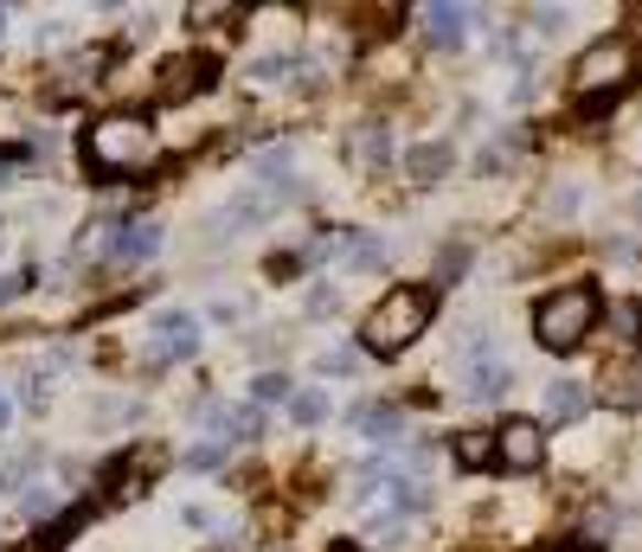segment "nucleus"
Returning a JSON list of instances; mask_svg holds the SVG:
<instances>
[{
	"instance_id": "obj_1",
	"label": "nucleus",
	"mask_w": 642,
	"mask_h": 552,
	"mask_svg": "<svg viewBox=\"0 0 642 552\" xmlns=\"http://www.w3.org/2000/svg\"><path fill=\"white\" fill-rule=\"evenodd\" d=\"M154 154H161V136H154V122L142 110L97 116L90 136H84V161L97 174H142V167H154Z\"/></svg>"
},
{
	"instance_id": "obj_2",
	"label": "nucleus",
	"mask_w": 642,
	"mask_h": 552,
	"mask_svg": "<svg viewBox=\"0 0 642 552\" xmlns=\"http://www.w3.org/2000/svg\"><path fill=\"white\" fill-rule=\"evenodd\" d=\"M431 290H392L373 302V315L360 322V340H367V354H379V360H392V354H405L412 340H424V328H431Z\"/></svg>"
},
{
	"instance_id": "obj_3",
	"label": "nucleus",
	"mask_w": 642,
	"mask_h": 552,
	"mask_svg": "<svg viewBox=\"0 0 642 552\" xmlns=\"http://www.w3.org/2000/svg\"><path fill=\"white\" fill-rule=\"evenodd\" d=\"M591 322H598V290L591 283H566V290H553L533 309V340L546 354H572V347H585Z\"/></svg>"
},
{
	"instance_id": "obj_4",
	"label": "nucleus",
	"mask_w": 642,
	"mask_h": 552,
	"mask_svg": "<svg viewBox=\"0 0 642 552\" xmlns=\"http://www.w3.org/2000/svg\"><path fill=\"white\" fill-rule=\"evenodd\" d=\"M630 72H636V45H630V39H598V45L578 52L572 90H578L585 104H598V97H617V90L630 84Z\"/></svg>"
},
{
	"instance_id": "obj_5",
	"label": "nucleus",
	"mask_w": 642,
	"mask_h": 552,
	"mask_svg": "<svg viewBox=\"0 0 642 552\" xmlns=\"http://www.w3.org/2000/svg\"><path fill=\"white\" fill-rule=\"evenodd\" d=\"M494 463L501 469H514V476H527L546 463V431L533 424V418H508L501 424V437H494Z\"/></svg>"
},
{
	"instance_id": "obj_6",
	"label": "nucleus",
	"mask_w": 642,
	"mask_h": 552,
	"mask_svg": "<svg viewBox=\"0 0 642 552\" xmlns=\"http://www.w3.org/2000/svg\"><path fill=\"white\" fill-rule=\"evenodd\" d=\"M199 354V315L193 309H161L154 315V360H187Z\"/></svg>"
},
{
	"instance_id": "obj_7",
	"label": "nucleus",
	"mask_w": 642,
	"mask_h": 552,
	"mask_svg": "<svg viewBox=\"0 0 642 552\" xmlns=\"http://www.w3.org/2000/svg\"><path fill=\"white\" fill-rule=\"evenodd\" d=\"M213 77H219V65H213L206 52H187V58L161 65V90H167V97H187V90H206Z\"/></svg>"
},
{
	"instance_id": "obj_8",
	"label": "nucleus",
	"mask_w": 642,
	"mask_h": 552,
	"mask_svg": "<svg viewBox=\"0 0 642 552\" xmlns=\"http://www.w3.org/2000/svg\"><path fill=\"white\" fill-rule=\"evenodd\" d=\"M424 39L437 45V52H456L463 39H469V7H424Z\"/></svg>"
},
{
	"instance_id": "obj_9",
	"label": "nucleus",
	"mask_w": 642,
	"mask_h": 552,
	"mask_svg": "<svg viewBox=\"0 0 642 552\" xmlns=\"http://www.w3.org/2000/svg\"><path fill=\"white\" fill-rule=\"evenodd\" d=\"M154 251H161V225H154V219L116 225V245H110V258H122V263H149Z\"/></svg>"
},
{
	"instance_id": "obj_10",
	"label": "nucleus",
	"mask_w": 642,
	"mask_h": 552,
	"mask_svg": "<svg viewBox=\"0 0 642 552\" xmlns=\"http://www.w3.org/2000/svg\"><path fill=\"white\" fill-rule=\"evenodd\" d=\"M340 270H353V277H373V270H385V245H379L373 231H353V238H340L335 245Z\"/></svg>"
},
{
	"instance_id": "obj_11",
	"label": "nucleus",
	"mask_w": 642,
	"mask_h": 552,
	"mask_svg": "<svg viewBox=\"0 0 642 552\" xmlns=\"http://www.w3.org/2000/svg\"><path fill=\"white\" fill-rule=\"evenodd\" d=\"M347 418H353V431H360L367 443H392L399 431H405V411L399 405H353Z\"/></svg>"
},
{
	"instance_id": "obj_12",
	"label": "nucleus",
	"mask_w": 642,
	"mask_h": 552,
	"mask_svg": "<svg viewBox=\"0 0 642 552\" xmlns=\"http://www.w3.org/2000/svg\"><path fill=\"white\" fill-rule=\"evenodd\" d=\"M405 174H412L417 186L444 181V174H450V142H417L412 154H405Z\"/></svg>"
},
{
	"instance_id": "obj_13",
	"label": "nucleus",
	"mask_w": 642,
	"mask_h": 552,
	"mask_svg": "<svg viewBox=\"0 0 642 552\" xmlns=\"http://www.w3.org/2000/svg\"><path fill=\"white\" fill-rule=\"evenodd\" d=\"M578 411H585V386H578V379H553V386H546V418H553V424H572Z\"/></svg>"
},
{
	"instance_id": "obj_14",
	"label": "nucleus",
	"mask_w": 642,
	"mask_h": 552,
	"mask_svg": "<svg viewBox=\"0 0 642 552\" xmlns=\"http://www.w3.org/2000/svg\"><path fill=\"white\" fill-rule=\"evenodd\" d=\"M328 392H290V418L303 424V431H315V424H328Z\"/></svg>"
},
{
	"instance_id": "obj_15",
	"label": "nucleus",
	"mask_w": 642,
	"mask_h": 552,
	"mask_svg": "<svg viewBox=\"0 0 642 552\" xmlns=\"http://www.w3.org/2000/svg\"><path fill=\"white\" fill-rule=\"evenodd\" d=\"M605 392L617 399V405H636V399H642V360H630V367H617V372H610V379H605Z\"/></svg>"
},
{
	"instance_id": "obj_16",
	"label": "nucleus",
	"mask_w": 642,
	"mask_h": 552,
	"mask_svg": "<svg viewBox=\"0 0 642 552\" xmlns=\"http://www.w3.org/2000/svg\"><path fill=\"white\" fill-rule=\"evenodd\" d=\"M456 463H463V469H489L494 463V437H482V431L456 437Z\"/></svg>"
},
{
	"instance_id": "obj_17",
	"label": "nucleus",
	"mask_w": 642,
	"mask_h": 552,
	"mask_svg": "<svg viewBox=\"0 0 642 552\" xmlns=\"http://www.w3.org/2000/svg\"><path fill=\"white\" fill-rule=\"evenodd\" d=\"M244 392H251V405L264 411V405H283V399H290V379H283V372H258Z\"/></svg>"
},
{
	"instance_id": "obj_18",
	"label": "nucleus",
	"mask_w": 642,
	"mask_h": 552,
	"mask_svg": "<svg viewBox=\"0 0 642 552\" xmlns=\"http://www.w3.org/2000/svg\"><path fill=\"white\" fill-rule=\"evenodd\" d=\"M219 463H226V437H206L187 450V469H219Z\"/></svg>"
},
{
	"instance_id": "obj_19",
	"label": "nucleus",
	"mask_w": 642,
	"mask_h": 552,
	"mask_svg": "<svg viewBox=\"0 0 642 552\" xmlns=\"http://www.w3.org/2000/svg\"><path fill=\"white\" fill-rule=\"evenodd\" d=\"M463 270H469V245H444V251H437V277H444V283H456Z\"/></svg>"
},
{
	"instance_id": "obj_20",
	"label": "nucleus",
	"mask_w": 642,
	"mask_h": 552,
	"mask_svg": "<svg viewBox=\"0 0 642 552\" xmlns=\"http://www.w3.org/2000/svg\"><path fill=\"white\" fill-rule=\"evenodd\" d=\"M20 399H26V405H45V399H52V379H45V372H26V379H20Z\"/></svg>"
},
{
	"instance_id": "obj_21",
	"label": "nucleus",
	"mask_w": 642,
	"mask_h": 552,
	"mask_svg": "<svg viewBox=\"0 0 642 552\" xmlns=\"http://www.w3.org/2000/svg\"><path fill=\"white\" fill-rule=\"evenodd\" d=\"M290 65H296V58H258L251 77H258V84H276V77H290Z\"/></svg>"
},
{
	"instance_id": "obj_22",
	"label": "nucleus",
	"mask_w": 642,
	"mask_h": 552,
	"mask_svg": "<svg viewBox=\"0 0 642 552\" xmlns=\"http://www.w3.org/2000/svg\"><path fill=\"white\" fill-rule=\"evenodd\" d=\"M360 161H385V129H360Z\"/></svg>"
},
{
	"instance_id": "obj_23",
	"label": "nucleus",
	"mask_w": 642,
	"mask_h": 552,
	"mask_svg": "<svg viewBox=\"0 0 642 552\" xmlns=\"http://www.w3.org/2000/svg\"><path fill=\"white\" fill-rule=\"evenodd\" d=\"M308 315H335V283H308Z\"/></svg>"
},
{
	"instance_id": "obj_24",
	"label": "nucleus",
	"mask_w": 642,
	"mask_h": 552,
	"mask_svg": "<svg viewBox=\"0 0 642 552\" xmlns=\"http://www.w3.org/2000/svg\"><path fill=\"white\" fill-rule=\"evenodd\" d=\"M546 213H559V219H566V213H578V186H559V193H546Z\"/></svg>"
},
{
	"instance_id": "obj_25",
	"label": "nucleus",
	"mask_w": 642,
	"mask_h": 552,
	"mask_svg": "<svg viewBox=\"0 0 642 552\" xmlns=\"http://www.w3.org/2000/svg\"><path fill=\"white\" fill-rule=\"evenodd\" d=\"M353 367H360V360H353L347 347H335V354H322V372H328V379H340V372H353Z\"/></svg>"
},
{
	"instance_id": "obj_26",
	"label": "nucleus",
	"mask_w": 642,
	"mask_h": 552,
	"mask_svg": "<svg viewBox=\"0 0 642 552\" xmlns=\"http://www.w3.org/2000/svg\"><path fill=\"white\" fill-rule=\"evenodd\" d=\"M533 26H540V33H559V26H566V7H533Z\"/></svg>"
},
{
	"instance_id": "obj_27",
	"label": "nucleus",
	"mask_w": 642,
	"mask_h": 552,
	"mask_svg": "<svg viewBox=\"0 0 642 552\" xmlns=\"http://www.w3.org/2000/svg\"><path fill=\"white\" fill-rule=\"evenodd\" d=\"M20 295V277H0V302H13Z\"/></svg>"
},
{
	"instance_id": "obj_28",
	"label": "nucleus",
	"mask_w": 642,
	"mask_h": 552,
	"mask_svg": "<svg viewBox=\"0 0 642 552\" xmlns=\"http://www.w3.org/2000/svg\"><path fill=\"white\" fill-rule=\"evenodd\" d=\"M7 418H13V405H7V392H0V431H7Z\"/></svg>"
},
{
	"instance_id": "obj_29",
	"label": "nucleus",
	"mask_w": 642,
	"mask_h": 552,
	"mask_svg": "<svg viewBox=\"0 0 642 552\" xmlns=\"http://www.w3.org/2000/svg\"><path fill=\"white\" fill-rule=\"evenodd\" d=\"M0 33H7V7H0Z\"/></svg>"
},
{
	"instance_id": "obj_30",
	"label": "nucleus",
	"mask_w": 642,
	"mask_h": 552,
	"mask_svg": "<svg viewBox=\"0 0 642 552\" xmlns=\"http://www.w3.org/2000/svg\"><path fill=\"white\" fill-rule=\"evenodd\" d=\"M340 552H353V546H347V540H340Z\"/></svg>"
},
{
	"instance_id": "obj_31",
	"label": "nucleus",
	"mask_w": 642,
	"mask_h": 552,
	"mask_svg": "<svg viewBox=\"0 0 642 552\" xmlns=\"http://www.w3.org/2000/svg\"><path fill=\"white\" fill-rule=\"evenodd\" d=\"M0 186H7V174H0Z\"/></svg>"
},
{
	"instance_id": "obj_32",
	"label": "nucleus",
	"mask_w": 642,
	"mask_h": 552,
	"mask_svg": "<svg viewBox=\"0 0 642 552\" xmlns=\"http://www.w3.org/2000/svg\"><path fill=\"white\" fill-rule=\"evenodd\" d=\"M636 213H642V199H636Z\"/></svg>"
},
{
	"instance_id": "obj_33",
	"label": "nucleus",
	"mask_w": 642,
	"mask_h": 552,
	"mask_svg": "<svg viewBox=\"0 0 642 552\" xmlns=\"http://www.w3.org/2000/svg\"><path fill=\"white\" fill-rule=\"evenodd\" d=\"M0 245H7V238H0Z\"/></svg>"
}]
</instances>
